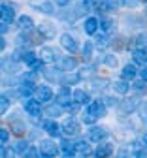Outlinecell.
<instances>
[{"instance_id": "cell-17", "label": "cell", "mask_w": 147, "mask_h": 158, "mask_svg": "<svg viewBox=\"0 0 147 158\" xmlns=\"http://www.w3.org/2000/svg\"><path fill=\"white\" fill-rule=\"evenodd\" d=\"M38 32L44 36L45 40H53V38L57 36V27H55L53 23H49V21H41V23L38 25Z\"/></svg>"}, {"instance_id": "cell-23", "label": "cell", "mask_w": 147, "mask_h": 158, "mask_svg": "<svg viewBox=\"0 0 147 158\" xmlns=\"http://www.w3.org/2000/svg\"><path fill=\"white\" fill-rule=\"evenodd\" d=\"M81 81V77L77 72H66V73H62L60 75V87H72V85H77Z\"/></svg>"}, {"instance_id": "cell-45", "label": "cell", "mask_w": 147, "mask_h": 158, "mask_svg": "<svg viewBox=\"0 0 147 158\" xmlns=\"http://www.w3.org/2000/svg\"><path fill=\"white\" fill-rule=\"evenodd\" d=\"M77 73H79V77H81V81H83V79H87V77L93 75V70H91V68H81Z\"/></svg>"}, {"instance_id": "cell-56", "label": "cell", "mask_w": 147, "mask_h": 158, "mask_svg": "<svg viewBox=\"0 0 147 158\" xmlns=\"http://www.w3.org/2000/svg\"><path fill=\"white\" fill-rule=\"evenodd\" d=\"M38 158H51V156H47V154H41V152H40V154H38Z\"/></svg>"}, {"instance_id": "cell-3", "label": "cell", "mask_w": 147, "mask_h": 158, "mask_svg": "<svg viewBox=\"0 0 147 158\" xmlns=\"http://www.w3.org/2000/svg\"><path fill=\"white\" fill-rule=\"evenodd\" d=\"M60 128H62V135H66V137H74V135H77L81 132V124L74 117H68L66 121L60 124Z\"/></svg>"}, {"instance_id": "cell-44", "label": "cell", "mask_w": 147, "mask_h": 158, "mask_svg": "<svg viewBox=\"0 0 147 158\" xmlns=\"http://www.w3.org/2000/svg\"><path fill=\"white\" fill-rule=\"evenodd\" d=\"M15 151H13V147L10 149V147H2V158H15Z\"/></svg>"}, {"instance_id": "cell-38", "label": "cell", "mask_w": 147, "mask_h": 158, "mask_svg": "<svg viewBox=\"0 0 147 158\" xmlns=\"http://www.w3.org/2000/svg\"><path fill=\"white\" fill-rule=\"evenodd\" d=\"M10 106H11V100L8 98V94H4V92H2V96H0V111H2V115H6V113H8Z\"/></svg>"}, {"instance_id": "cell-46", "label": "cell", "mask_w": 147, "mask_h": 158, "mask_svg": "<svg viewBox=\"0 0 147 158\" xmlns=\"http://www.w3.org/2000/svg\"><path fill=\"white\" fill-rule=\"evenodd\" d=\"M138 4H140V0H123V6L128 8V10H134Z\"/></svg>"}, {"instance_id": "cell-28", "label": "cell", "mask_w": 147, "mask_h": 158, "mask_svg": "<svg viewBox=\"0 0 147 158\" xmlns=\"http://www.w3.org/2000/svg\"><path fill=\"white\" fill-rule=\"evenodd\" d=\"M60 75H62V72L57 70V68H47V70H44V77L47 79L49 83H57V81H60Z\"/></svg>"}, {"instance_id": "cell-4", "label": "cell", "mask_w": 147, "mask_h": 158, "mask_svg": "<svg viewBox=\"0 0 147 158\" xmlns=\"http://www.w3.org/2000/svg\"><path fill=\"white\" fill-rule=\"evenodd\" d=\"M140 106H141V102L138 100L136 96H132V98H124V100H121L119 106H117V109L121 113H124V115H132L134 111L140 109Z\"/></svg>"}, {"instance_id": "cell-12", "label": "cell", "mask_w": 147, "mask_h": 158, "mask_svg": "<svg viewBox=\"0 0 147 158\" xmlns=\"http://www.w3.org/2000/svg\"><path fill=\"white\" fill-rule=\"evenodd\" d=\"M58 149H60L62 158H74V156L77 154V151H76V143L70 139V137H64V139L58 143Z\"/></svg>"}, {"instance_id": "cell-1", "label": "cell", "mask_w": 147, "mask_h": 158, "mask_svg": "<svg viewBox=\"0 0 147 158\" xmlns=\"http://www.w3.org/2000/svg\"><path fill=\"white\" fill-rule=\"evenodd\" d=\"M108 135H110V130L106 126L94 124L87 128V139L91 143H104V139H108Z\"/></svg>"}, {"instance_id": "cell-20", "label": "cell", "mask_w": 147, "mask_h": 158, "mask_svg": "<svg viewBox=\"0 0 147 158\" xmlns=\"http://www.w3.org/2000/svg\"><path fill=\"white\" fill-rule=\"evenodd\" d=\"M113 151H115L113 143L104 141V143H100V145L94 149V156H96V158H110V156L113 154Z\"/></svg>"}, {"instance_id": "cell-8", "label": "cell", "mask_w": 147, "mask_h": 158, "mask_svg": "<svg viewBox=\"0 0 147 158\" xmlns=\"http://www.w3.org/2000/svg\"><path fill=\"white\" fill-rule=\"evenodd\" d=\"M41 130H44L49 137L62 135V128H60V124L55 121V118H44V121H41Z\"/></svg>"}, {"instance_id": "cell-35", "label": "cell", "mask_w": 147, "mask_h": 158, "mask_svg": "<svg viewBox=\"0 0 147 158\" xmlns=\"http://www.w3.org/2000/svg\"><path fill=\"white\" fill-rule=\"evenodd\" d=\"M113 19H110V17H102L100 19V28H102V32L104 34H110L111 30H113Z\"/></svg>"}, {"instance_id": "cell-34", "label": "cell", "mask_w": 147, "mask_h": 158, "mask_svg": "<svg viewBox=\"0 0 147 158\" xmlns=\"http://www.w3.org/2000/svg\"><path fill=\"white\" fill-rule=\"evenodd\" d=\"M132 90L136 94H145L147 92V83L143 81V79H134L132 81Z\"/></svg>"}, {"instance_id": "cell-10", "label": "cell", "mask_w": 147, "mask_h": 158, "mask_svg": "<svg viewBox=\"0 0 147 158\" xmlns=\"http://www.w3.org/2000/svg\"><path fill=\"white\" fill-rule=\"evenodd\" d=\"M38 149H40L41 154H47V156H51V158L57 156V152H60L57 141H53L51 137H47V139H41V141L38 143Z\"/></svg>"}, {"instance_id": "cell-15", "label": "cell", "mask_w": 147, "mask_h": 158, "mask_svg": "<svg viewBox=\"0 0 147 158\" xmlns=\"http://www.w3.org/2000/svg\"><path fill=\"white\" fill-rule=\"evenodd\" d=\"M55 98H57V104H60L62 107H64V106H68L72 100H74V98H72V89L70 87H60L58 90H57V94H55Z\"/></svg>"}, {"instance_id": "cell-13", "label": "cell", "mask_w": 147, "mask_h": 158, "mask_svg": "<svg viewBox=\"0 0 147 158\" xmlns=\"http://www.w3.org/2000/svg\"><path fill=\"white\" fill-rule=\"evenodd\" d=\"M57 64H58V70H60L62 73H66V72H76V70H77V60H76L72 55L62 56Z\"/></svg>"}, {"instance_id": "cell-39", "label": "cell", "mask_w": 147, "mask_h": 158, "mask_svg": "<svg viewBox=\"0 0 147 158\" xmlns=\"http://www.w3.org/2000/svg\"><path fill=\"white\" fill-rule=\"evenodd\" d=\"M10 130L8 128H0V143H2V147H8L10 143Z\"/></svg>"}, {"instance_id": "cell-29", "label": "cell", "mask_w": 147, "mask_h": 158, "mask_svg": "<svg viewBox=\"0 0 147 158\" xmlns=\"http://www.w3.org/2000/svg\"><path fill=\"white\" fill-rule=\"evenodd\" d=\"M102 64L106 66V68H110V70H115L117 66H119V58H117V55H104L102 56Z\"/></svg>"}, {"instance_id": "cell-49", "label": "cell", "mask_w": 147, "mask_h": 158, "mask_svg": "<svg viewBox=\"0 0 147 158\" xmlns=\"http://www.w3.org/2000/svg\"><path fill=\"white\" fill-rule=\"evenodd\" d=\"M115 49H124V38H117V42H111Z\"/></svg>"}, {"instance_id": "cell-27", "label": "cell", "mask_w": 147, "mask_h": 158, "mask_svg": "<svg viewBox=\"0 0 147 158\" xmlns=\"http://www.w3.org/2000/svg\"><path fill=\"white\" fill-rule=\"evenodd\" d=\"M19 68V62L15 60L13 56H4V60H2V70L4 73H15Z\"/></svg>"}, {"instance_id": "cell-43", "label": "cell", "mask_w": 147, "mask_h": 158, "mask_svg": "<svg viewBox=\"0 0 147 158\" xmlns=\"http://www.w3.org/2000/svg\"><path fill=\"white\" fill-rule=\"evenodd\" d=\"M79 107H81V106H79L77 102H74V100H72L68 106H64V111H68V113H77V111H79Z\"/></svg>"}, {"instance_id": "cell-51", "label": "cell", "mask_w": 147, "mask_h": 158, "mask_svg": "<svg viewBox=\"0 0 147 158\" xmlns=\"http://www.w3.org/2000/svg\"><path fill=\"white\" fill-rule=\"evenodd\" d=\"M55 2V6H58V8H66L68 4H70V0H53Z\"/></svg>"}, {"instance_id": "cell-36", "label": "cell", "mask_w": 147, "mask_h": 158, "mask_svg": "<svg viewBox=\"0 0 147 158\" xmlns=\"http://www.w3.org/2000/svg\"><path fill=\"white\" fill-rule=\"evenodd\" d=\"M96 121H98V117L91 115L89 111H83V113H81V123L85 124V126H94V124H96Z\"/></svg>"}, {"instance_id": "cell-54", "label": "cell", "mask_w": 147, "mask_h": 158, "mask_svg": "<svg viewBox=\"0 0 147 158\" xmlns=\"http://www.w3.org/2000/svg\"><path fill=\"white\" fill-rule=\"evenodd\" d=\"M6 38H2V40H0V49H2V51H6Z\"/></svg>"}, {"instance_id": "cell-18", "label": "cell", "mask_w": 147, "mask_h": 158, "mask_svg": "<svg viewBox=\"0 0 147 158\" xmlns=\"http://www.w3.org/2000/svg\"><path fill=\"white\" fill-rule=\"evenodd\" d=\"M138 73H140L138 66H136L134 62H130V64H127V66H123V70H121V79H124V81L132 83Z\"/></svg>"}, {"instance_id": "cell-42", "label": "cell", "mask_w": 147, "mask_h": 158, "mask_svg": "<svg viewBox=\"0 0 147 158\" xmlns=\"http://www.w3.org/2000/svg\"><path fill=\"white\" fill-rule=\"evenodd\" d=\"M108 81L106 79H93V89L94 90H100V89H106Z\"/></svg>"}, {"instance_id": "cell-53", "label": "cell", "mask_w": 147, "mask_h": 158, "mask_svg": "<svg viewBox=\"0 0 147 158\" xmlns=\"http://www.w3.org/2000/svg\"><path fill=\"white\" fill-rule=\"evenodd\" d=\"M140 79H143V81L147 83V66H141V70H140Z\"/></svg>"}, {"instance_id": "cell-24", "label": "cell", "mask_w": 147, "mask_h": 158, "mask_svg": "<svg viewBox=\"0 0 147 158\" xmlns=\"http://www.w3.org/2000/svg\"><path fill=\"white\" fill-rule=\"evenodd\" d=\"M62 113H64V107H62L60 104H57V102H51V104H47V106L44 107V115H45L47 118H57V117H60Z\"/></svg>"}, {"instance_id": "cell-16", "label": "cell", "mask_w": 147, "mask_h": 158, "mask_svg": "<svg viewBox=\"0 0 147 158\" xmlns=\"http://www.w3.org/2000/svg\"><path fill=\"white\" fill-rule=\"evenodd\" d=\"M83 30H85L87 36H94L98 30H100V19L98 17H87L85 21H83Z\"/></svg>"}, {"instance_id": "cell-33", "label": "cell", "mask_w": 147, "mask_h": 158, "mask_svg": "<svg viewBox=\"0 0 147 158\" xmlns=\"http://www.w3.org/2000/svg\"><path fill=\"white\" fill-rule=\"evenodd\" d=\"M94 42H91V40H87L85 44H83V58H85V60L89 62L91 58H93V53H94Z\"/></svg>"}, {"instance_id": "cell-21", "label": "cell", "mask_w": 147, "mask_h": 158, "mask_svg": "<svg viewBox=\"0 0 147 158\" xmlns=\"http://www.w3.org/2000/svg\"><path fill=\"white\" fill-rule=\"evenodd\" d=\"M132 62L136 66H147V49L143 47H134L132 49Z\"/></svg>"}, {"instance_id": "cell-25", "label": "cell", "mask_w": 147, "mask_h": 158, "mask_svg": "<svg viewBox=\"0 0 147 158\" xmlns=\"http://www.w3.org/2000/svg\"><path fill=\"white\" fill-rule=\"evenodd\" d=\"M111 89H113V92L119 94V96H127V94L130 92V89H132V83L124 81V79H117V81H113Z\"/></svg>"}, {"instance_id": "cell-32", "label": "cell", "mask_w": 147, "mask_h": 158, "mask_svg": "<svg viewBox=\"0 0 147 158\" xmlns=\"http://www.w3.org/2000/svg\"><path fill=\"white\" fill-rule=\"evenodd\" d=\"M110 44H111V42H110L108 34H102V36H96V38H94V47H96L98 51L108 49V45H110Z\"/></svg>"}, {"instance_id": "cell-50", "label": "cell", "mask_w": 147, "mask_h": 158, "mask_svg": "<svg viewBox=\"0 0 147 158\" xmlns=\"http://www.w3.org/2000/svg\"><path fill=\"white\" fill-rule=\"evenodd\" d=\"M44 2H45V0H28V6H32L34 10H38V8H40L41 4H44Z\"/></svg>"}, {"instance_id": "cell-52", "label": "cell", "mask_w": 147, "mask_h": 158, "mask_svg": "<svg viewBox=\"0 0 147 158\" xmlns=\"http://www.w3.org/2000/svg\"><path fill=\"white\" fill-rule=\"evenodd\" d=\"M134 158H147V147H143L141 151H138V152L134 154Z\"/></svg>"}, {"instance_id": "cell-5", "label": "cell", "mask_w": 147, "mask_h": 158, "mask_svg": "<svg viewBox=\"0 0 147 158\" xmlns=\"http://www.w3.org/2000/svg\"><path fill=\"white\" fill-rule=\"evenodd\" d=\"M58 44H60V47H62V49H64V51H68L70 55L77 53V49H79V44H77V40H76L72 34H68V32L60 34V38H58Z\"/></svg>"}, {"instance_id": "cell-6", "label": "cell", "mask_w": 147, "mask_h": 158, "mask_svg": "<svg viewBox=\"0 0 147 158\" xmlns=\"http://www.w3.org/2000/svg\"><path fill=\"white\" fill-rule=\"evenodd\" d=\"M36 83L34 81H28V79H23L19 85H17V92L21 96V100H28V98H32L36 94Z\"/></svg>"}, {"instance_id": "cell-2", "label": "cell", "mask_w": 147, "mask_h": 158, "mask_svg": "<svg viewBox=\"0 0 147 158\" xmlns=\"http://www.w3.org/2000/svg\"><path fill=\"white\" fill-rule=\"evenodd\" d=\"M23 109H25V113H27L30 118H40L41 111H44V107H41V102L36 100V98H28V100H23Z\"/></svg>"}, {"instance_id": "cell-19", "label": "cell", "mask_w": 147, "mask_h": 158, "mask_svg": "<svg viewBox=\"0 0 147 158\" xmlns=\"http://www.w3.org/2000/svg\"><path fill=\"white\" fill-rule=\"evenodd\" d=\"M72 98H74V102H77L79 106H89L93 102L91 100V94L85 89H74L72 90Z\"/></svg>"}, {"instance_id": "cell-55", "label": "cell", "mask_w": 147, "mask_h": 158, "mask_svg": "<svg viewBox=\"0 0 147 158\" xmlns=\"http://www.w3.org/2000/svg\"><path fill=\"white\" fill-rule=\"evenodd\" d=\"M141 141H143V143H145V145H147V132H145V134H143V135H141Z\"/></svg>"}, {"instance_id": "cell-41", "label": "cell", "mask_w": 147, "mask_h": 158, "mask_svg": "<svg viewBox=\"0 0 147 158\" xmlns=\"http://www.w3.org/2000/svg\"><path fill=\"white\" fill-rule=\"evenodd\" d=\"M136 47H143V49H147V32H141V34L136 38Z\"/></svg>"}, {"instance_id": "cell-40", "label": "cell", "mask_w": 147, "mask_h": 158, "mask_svg": "<svg viewBox=\"0 0 147 158\" xmlns=\"http://www.w3.org/2000/svg\"><path fill=\"white\" fill-rule=\"evenodd\" d=\"M102 100H104V104H106L108 107H117L119 102H121V100H117V96H104Z\"/></svg>"}, {"instance_id": "cell-22", "label": "cell", "mask_w": 147, "mask_h": 158, "mask_svg": "<svg viewBox=\"0 0 147 158\" xmlns=\"http://www.w3.org/2000/svg\"><path fill=\"white\" fill-rule=\"evenodd\" d=\"M34 25H36L34 19L30 15H27V13L17 17V27L21 28V32H32L34 30Z\"/></svg>"}, {"instance_id": "cell-48", "label": "cell", "mask_w": 147, "mask_h": 158, "mask_svg": "<svg viewBox=\"0 0 147 158\" xmlns=\"http://www.w3.org/2000/svg\"><path fill=\"white\" fill-rule=\"evenodd\" d=\"M10 27H11V21H8V19H2V27H0V30H2V36L8 34Z\"/></svg>"}, {"instance_id": "cell-7", "label": "cell", "mask_w": 147, "mask_h": 158, "mask_svg": "<svg viewBox=\"0 0 147 158\" xmlns=\"http://www.w3.org/2000/svg\"><path fill=\"white\" fill-rule=\"evenodd\" d=\"M38 56L41 58V60H44V64H55V62H58V60H60L58 53H57L53 47H49V45L40 47V51H38Z\"/></svg>"}, {"instance_id": "cell-30", "label": "cell", "mask_w": 147, "mask_h": 158, "mask_svg": "<svg viewBox=\"0 0 147 158\" xmlns=\"http://www.w3.org/2000/svg\"><path fill=\"white\" fill-rule=\"evenodd\" d=\"M10 128H11V132H13L15 135H23V134L27 132V124H25L23 121H19V118H13L11 124H10Z\"/></svg>"}, {"instance_id": "cell-37", "label": "cell", "mask_w": 147, "mask_h": 158, "mask_svg": "<svg viewBox=\"0 0 147 158\" xmlns=\"http://www.w3.org/2000/svg\"><path fill=\"white\" fill-rule=\"evenodd\" d=\"M28 147H30V145H28V141H25V139H19V141L13 145V151H15L17 154H25V152L28 151Z\"/></svg>"}, {"instance_id": "cell-14", "label": "cell", "mask_w": 147, "mask_h": 158, "mask_svg": "<svg viewBox=\"0 0 147 158\" xmlns=\"http://www.w3.org/2000/svg\"><path fill=\"white\" fill-rule=\"evenodd\" d=\"M76 151H77V156H81V158H89L91 154H94V149H93V145H91L89 139L76 141Z\"/></svg>"}, {"instance_id": "cell-31", "label": "cell", "mask_w": 147, "mask_h": 158, "mask_svg": "<svg viewBox=\"0 0 147 158\" xmlns=\"http://www.w3.org/2000/svg\"><path fill=\"white\" fill-rule=\"evenodd\" d=\"M55 10H57V6H55L53 0H45V2L38 8V11H40V13H44V15H55V13H57Z\"/></svg>"}, {"instance_id": "cell-57", "label": "cell", "mask_w": 147, "mask_h": 158, "mask_svg": "<svg viewBox=\"0 0 147 158\" xmlns=\"http://www.w3.org/2000/svg\"><path fill=\"white\" fill-rule=\"evenodd\" d=\"M140 2H145V4H147V0H140Z\"/></svg>"}, {"instance_id": "cell-47", "label": "cell", "mask_w": 147, "mask_h": 158, "mask_svg": "<svg viewBox=\"0 0 147 158\" xmlns=\"http://www.w3.org/2000/svg\"><path fill=\"white\" fill-rule=\"evenodd\" d=\"M140 115H141V118H143V121L147 123V102H141V106H140Z\"/></svg>"}, {"instance_id": "cell-11", "label": "cell", "mask_w": 147, "mask_h": 158, "mask_svg": "<svg viewBox=\"0 0 147 158\" xmlns=\"http://www.w3.org/2000/svg\"><path fill=\"white\" fill-rule=\"evenodd\" d=\"M85 111H89L91 115H94V117H106V113H108V106L104 104V100L100 98V100H93L89 106H85Z\"/></svg>"}, {"instance_id": "cell-26", "label": "cell", "mask_w": 147, "mask_h": 158, "mask_svg": "<svg viewBox=\"0 0 147 158\" xmlns=\"http://www.w3.org/2000/svg\"><path fill=\"white\" fill-rule=\"evenodd\" d=\"M0 11H2V19H8V21L13 23V19H15V15H17V6H15L13 2H2Z\"/></svg>"}, {"instance_id": "cell-9", "label": "cell", "mask_w": 147, "mask_h": 158, "mask_svg": "<svg viewBox=\"0 0 147 158\" xmlns=\"http://www.w3.org/2000/svg\"><path fill=\"white\" fill-rule=\"evenodd\" d=\"M55 90L49 87V85H40L38 89H36V94H34V98L36 100H40L41 104H51V100L55 98Z\"/></svg>"}]
</instances>
